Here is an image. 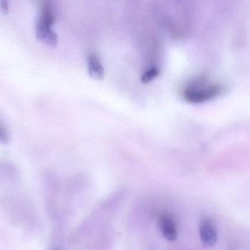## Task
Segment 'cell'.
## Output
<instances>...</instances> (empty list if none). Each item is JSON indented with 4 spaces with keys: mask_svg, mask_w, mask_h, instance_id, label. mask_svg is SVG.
I'll return each mask as SVG.
<instances>
[{
    "mask_svg": "<svg viewBox=\"0 0 250 250\" xmlns=\"http://www.w3.org/2000/svg\"><path fill=\"white\" fill-rule=\"evenodd\" d=\"M200 237L202 244L206 247H213L218 239L217 230L210 219H206L200 227Z\"/></svg>",
    "mask_w": 250,
    "mask_h": 250,
    "instance_id": "obj_3",
    "label": "cell"
},
{
    "mask_svg": "<svg viewBox=\"0 0 250 250\" xmlns=\"http://www.w3.org/2000/svg\"><path fill=\"white\" fill-rule=\"evenodd\" d=\"M55 21V12L52 4L44 2L41 6V14L36 24V36L50 46H56L58 42V35L52 30Z\"/></svg>",
    "mask_w": 250,
    "mask_h": 250,
    "instance_id": "obj_1",
    "label": "cell"
},
{
    "mask_svg": "<svg viewBox=\"0 0 250 250\" xmlns=\"http://www.w3.org/2000/svg\"><path fill=\"white\" fill-rule=\"evenodd\" d=\"M159 71L156 67H151L143 74L142 77V82L143 83H148L154 80L159 75Z\"/></svg>",
    "mask_w": 250,
    "mask_h": 250,
    "instance_id": "obj_6",
    "label": "cell"
},
{
    "mask_svg": "<svg viewBox=\"0 0 250 250\" xmlns=\"http://www.w3.org/2000/svg\"><path fill=\"white\" fill-rule=\"evenodd\" d=\"M159 228L162 235L169 241H175L178 238V229L175 221L167 215H163L159 219Z\"/></svg>",
    "mask_w": 250,
    "mask_h": 250,
    "instance_id": "obj_4",
    "label": "cell"
},
{
    "mask_svg": "<svg viewBox=\"0 0 250 250\" xmlns=\"http://www.w3.org/2000/svg\"><path fill=\"white\" fill-rule=\"evenodd\" d=\"M9 141V134L5 128L0 124V142L6 143Z\"/></svg>",
    "mask_w": 250,
    "mask_h": 250,
    "instance_id": "obj_7",
    "label": "cell"
},
{
    "mask_svg": "<svg viewBox=\"0 0 250 250\" xmlns=\"http://www.w3.org/2000/svg\"><path fill=\"white\" fill-rule=\"evenodd\" d=\"M0 8H1V10H2V12L3 13H8V2H5V1H3V2H1V4H0Z\"/></svg>",
    "mask_w": 250,
    "mask_h": 250,
    "instance_id": "obj_8",
    "label": "cell"
},
{
    "mask_svg": "<svg viewBox=\"0 0 250 250\" xmlns=\"http://www.w3.org/2000/svg\"><path fill=\"white\" fill-rule=\"evenodd\" d=\"M220 93L217 84L197 83L187 87L184 92V99L191 103H203L216 97Z\"/></svg>",
    "mask_w": 250,
    "mask_h": 250,
    "instance_id": "obj_2",
    "label": "cell"
},
{
    "mask_svg": "<svg viewBox=\"0 0 250 250\" xmlns=\"http://www.w3.org/2000/svg\"><path fill=\"white\" fill-rule=\"evenodd\" d=\"M87 68L90 77L96 80H101L104 75V69L99 58L95 54H89L87 56Z\"/></svg>",
    "mask_w": 250,
    "mask_h": 250,
    "instance_id": "obj_5",
    "label": "cell"
}]
</instances>
